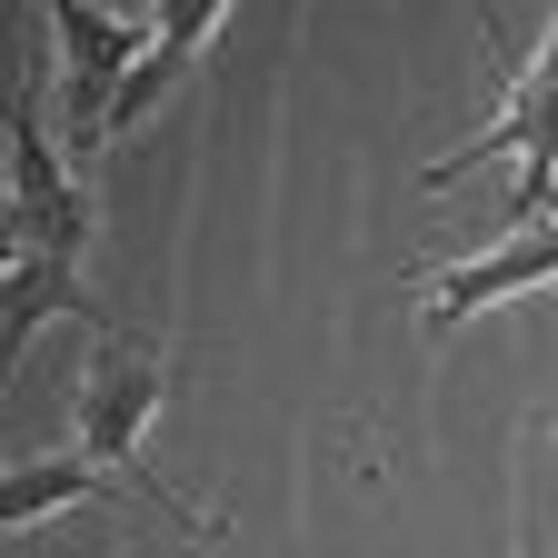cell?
<instances>
[{
    "instance_id": "obj_8",
    "label": "cell",
    "mask_w": 558,
    "mask_h": 558,
    "mask_svg": "<svg viewBox=\"0 0 558 558\" xmlns=\"http://www.w3.org/2000/svg\"><path fill=\"white\" fill-rule=\"evenodd\" d=\"M40 319H90V329L110 339V310L81 290V269H70V259H21V250H11V300H0V349L21 360V349L40 339Z\"/></svg>"
},
{
    "instance_id": "obj_6",
    "label": "cell",
    "mask_w": 558,
    "mask_h": 558,
    "mask_svg": "<svg viewBox=\"0 0 558 558\" xmlns=\"http://www.w3.org/2000/svg\"><path fill=\"white\" fill-rule=\"evenodd\" d=\"M220 31H230V0H180V11H160V40H150V60L130 70V90H120V110H110V130H100V140H120V130L150 120V110L190 81V70H199V50L220 40Z\"/></svg>"
},
{
    "instance_id": "obj_4",
    "label": "cell",
    "mask_w": 558,
    "mask_h": 558,
    "mask_svg": "<svg viewBox=\"0 0 558 558\" xmlns=\"http://www.w3.org/2000/svg\"><path fill=\"white\" fill-rule=\"evenodd\" d=\"M90 190L60 170L50 130H40V81L11 100V250L21 259H81L90 250Z\"/></svg>"
},
{
    "instance_id": "obj_7",
    "label": "cell",
    "mask_w": 558,
    "mask_h": 558,
    "mask_svg": "<svg viewBox=\"0 0 558 558\" xmlns=\"http://www.w3.org/2000/svg\"><path fill=\"white\" fill-rule=\"evenodd\" d=\"M110 488H120V499H140V488L120 478V469H100V459H21L11 478H0V519H11V538H31V529H50L70 499H110ZM140 509H150V499H140ZM160 519V509H150Z\"/></svg>"
},
{
    "instance_id": "obj_9",
    "label": "cell",
    "mask_w": 558,
    "mask_h": 558,
    "mask_svg": "<svg viewBox=\"0 0 558 558\" xmlns=\"http://www.w3.org/2000/svg\"><path fill=\"white\" fill-rule=\"evenodd\" d=\"M548 439H558V409H548Z\"/></svg>"
},
{
    "instance_id": "obj_2",
    "label": "cell",
    "mask_w": 558,
    "mask_h": 558,
    "mask_svg": "<svg viewBox=\"0 0 558 558\" xmlns=\"http://www.w3.org/2000/svg\"><path fill=\"white\" fill-rule=\"evenodd\" d=\"M488 160H519V190H509V209H499V230H538V220H558V11H548V31H538V60L509 81V100H499V120H488L478 140H459L449 160H429L418 180H459V170H488Z\"/></svg>"
},
{
    "instance_id": "obj_5",
    "label": "cell",
    "mask_w": 558,
    "mask_h": 558,
    "mask_svg": "<svg viewBox=\"0 0 558 558\" xmlns=\"http://www.w3.org/2000/svg\"><path fill=\"white\" fill-rule=\"evenodd\" d=\"M538 279H558V220H538V230H499L478 259H459V269H439V279H418V290H429V329L449 339L459 319H478L488 300H509V290H538Z\"/></svg>"
},
{
    "instance_id": "obj_3",
    "label": "cell",
    "mask_w": 558,
    "mask_h": 558,
    "mask_svg": "<svg viewBox=\"0 0 558 558\" xmlns=\"http://www.w3.org/2000/svg\"><path fill=\"white\" fill-rule=\"evenodd\" d=\"M50 50H60V130L70 140H90L100 150V130L130 90V70L150 60L160 21H130V11H90V0H50Z\"/></svg>"
},
{
    "instance_id": "obj_1",
    "label": "cell",
    "mask_w": 558,
    "mask_h": 558,
    "mask_svg": "<svg viewBox=\"0 0 558 558\" xmlns=\"http://www.w3.org/2000/svg\"><path fill=\"white\" fill-rule=\"evenodd\" d=\"M170 389H180V369H170V349H150V339H130V329H110V339H90V360H81V379H70V429H81V459H100V469H120L140 499H150L180 538H230L209 509H190V499H170V488L140 469V439H150V418L170 409Z\"/></svg>"
}]
</instances>
